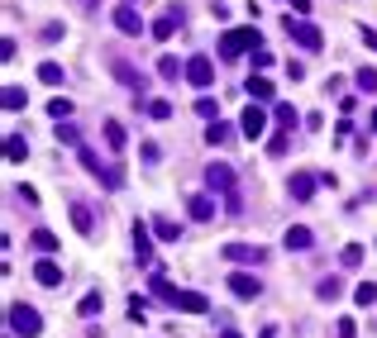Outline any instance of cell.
<instances>
[{"instance_id":"41","label":"cell","mask_w":377,"mask_h":338,"mask_svg":"<svg viewBox=\"0 0 377 338\" xmlns=\"http://www.w3.org/2000/svg\"><path fill=\"white\" fill-rule=\"evenodd\" d=\"M358 262H363V243H349L344 248V267H358Z\"/></svg>"},{"instance_id":"27","label":"cell","mask_w":377,"mask_h":338,"mask_svg":"<svg viewBox=\"0 0 377 338\" xmlns=\"http://www.w3.org/2000/svg\"><path fill=\"white\" fill-rule=\"evenodd\" d=\"M353 81H358V91H363V96H377V67H358Z\"/></svg>"},{"instance_id":"40","label":"cell","mask_w":377,"mask_h":338,"mask_svg":"<svg viewBox=\"0 0 377 338\" xmlns=\"http://www.w3.org/2000/svg\"><path fill=\"white\" fill-rule=\"evenodd\" d=\"M101 305H106V300H101V291H91V295L81 300V314H101Z\"/></svg>"},{"instance_id":"43","label":"cell","mask_w":377,"mask_h":338,"mask_svg":"<svg viewBox=\"0 0 377 338\" xmlns=\"http://www.w3.org/2000/svg\"><path fill=\"white\" fill-rule=\"evenodd\" d=\"M15 196H20L24 205H38V191H34V186H15Z\"/></svg>"},{"instance_id":"44","label":"cell","mask_w":377,"mask_h":338,"mask_svg":"<svg viewBox=\"0 0 377 338\" xmlns=\"http://www.w3.org/2000/svg\"><path fill=\"white\" fill-rule=\"evenodd\" d=\"M358 334V324H353V319H339V329H334V338H353Z\"/></svg>"},{"instance_id":"2","label":"cell","mask_w":377,"mask_h":338,"mask_svg":"<svg viewBox=\"0 0 377 338\" xmlns=\"http://www.w3.org/2000/svg\"><path fill=\"white\" fill-rule=\"evenodd\" d=\"M110 72H115V77H120L125 86H129V91H134V105L143 101V91H148V72H143V67H134V62H125L120 52H110Z\"/></svg>"},{"instance_id":"24","label":"cell","mask_w":377,"mask_h":338,"mask_svg":"<svg viewBox=\"0 0 377 338\" xmlns=\"http://www.w3.org/2000/svg\"><path fill=\"white\" fill-rule=\"evenodd\" d=\"M229 138H234V129H229V124H225V119H215V124H211V129H206V143H211V148H225V143H229Z\"/></svg>"},{"instance_id":"6","label":"cell","mask_w":377,"mask_h":338,"mask_svg":"<svg viewBox=\"0 0 377 338\" xmlns=\"http://www.w3.org/2000/svg\"><path fill=\"white\" fill-rule=\"evenodd\" d=\"M239 133L248 138V143L268 133V115H263V105H248V110H243V119H239Z\"/></svg>"},{"instance_id":"3","label":"cell","mask_w":377,"mask_h":338,"mask_svg":"<svg viewBox=\"0 0 377 338\" xmlns=\"http://www.w3.org/2000/svg\"><path fill=\"white\" fill-rule=\"evenodd\" d=\"M206 191H211V196H225V200H234V196H239V186H234V167H229V162H215V167H206Z\"/></svg>"},{"instance_id":"28","label":"cell","mask_w":377,"mask_h":338,"mask_svg":"<svg viewBox=\"0 0 377 338\" xmlns=\"http://www.w3.org/2000/svg\"><path fill=\"white\" fill-rule=\"evenodd\" d=\"M5 157H10V162H24V157H29V143L20 138V133H10V138H5Z\"/></svg>"},{"instance_id":"35","label":"cell","mask_w":377,"mask_h":338,"mask_svg":"<svg viewBox=\"0 0 377 338\" xmlns=\"http://www.w3.org/2000/svg\"><path fill=\"white\" fill-rule=\"evenodd\" d=\"M196 115H201V119H211V124H215V119H220V105L211 101V96H201V101H196Z\"/></svg>"},{"instance_id":"39","label":"cell","mask_w":377,"mask_h":338,"mask_svg":"<svg viewBox=\"0 0 377 338\" xmlns=\"http://www.w3.org/2000/svg\"><path fill=\"white\" fill-rule=\"evenodd\" d=\"M143 314H148V300H143V295H129V319H143Z\"/></svg>"},{"instance_id":"33","label":"cell","mask_w":377,"mask_h":338,"mask_svg":"<svg viewBox=\"0 0 377 338\" xmlns=\"http://www.w3.org/2000/svg\"><path fill=\"white\" fill-rule=\"evenodd\" d=\"M38 81H43V86H62V67H57V62H43V67H38Z\"/></svg>"},{"instance_id":"15","label":"cell","mask_w":377,"mask_h":338,"mask_svg":"<svg viewBox=\"0 0 377 338\" xmlns=\"http://www.w3.org/2000/svg\"><path fill=\"white\" fill-rule=\"evenodd\" d=\"M282 243H287L292 253H311V248H315V234H311L306 224H292V229H287V238H282Z\"/></svg>"},{"instance_id":"29","label":"cell","mask_w":377,"mask_h":338,"mask_svg":"<svg viewBox=\"0 0 377 338\" xmlns=\"http://www.w3.org/2000/svg\"><path fill=\"white\" fill-rule=\"evenodd\" d=\"M29 243H34V248H38L43 258H48V253H57V238L48 234V229H34V234H29Z\"/></svg>"},{"instance_id":"25","label":"cell","mask_w":377,"mask_h":338,"mask_svg":"<svg viewBox=\"0 0 377 338\" xmlns=\"http://www.w3.org/2000/svg\"><path fill=\"white\" fill-rule=\"evenodd\" d=\"M77 162H81V167H86V172H91V177H101V172H106V162L96 157V148H86V143H81V148H77Z\"/></svg>"},{"instance_id":"8","label":"cell","mask_w":377,"mask_h":338,"mask_svg":"<svg viewBox=\"0 0 377 338\" xmlns=\"http://www.w3.org/2000/svg\"><path fill=\"white\" fill-rule=\"evenodd\" d=\"M220 253H225V258H229V262H243V267H258V262L268 258V253H263L258 243H225Z\"/></svg>"},{"instance_id":"21","label":"cell","mask_w":377,"mask_h":338,"mask_svg":"<svg viewBox=\"0 0 377 338\" xmlns=\"http://www.w3.org/2000/svg\"><path fill=\"white\" fill-rule=\"evenodd\" d=\"M148 286H153V295H158L162 305H177V291H172V281H167V277H162L158 267H153V281H148Z\"/></svg>"},{"instance_id":"49","label":"cell","mask_w":377,"mask_h":338,"mask_svg":"<svg viewBox=\"0 0 377 338\" xmlns=\"http://www.w3.org/2000/svg\"><path fill=\"white\" fill-rule=\"evenodd\" d=\"M292 10H297V15H306V10H311V0H292Z\"/></svg>"},{"instance_id":"45","label":"cell","mask_w":377,"mask_h":338,"mask_svg":"<svg viewBox=\"0 0 377 338\" xmlns=\"http://www.w3.org/2000/svg\"><path fill=\"white\" fill-rule=\"evenodd\" d=\"M253 67H258V72H263V67H272V52L258 48V52H253Z\"/></svg>"},{"instance_id":"18","label":"cell","mask_w":377,"mask_h":338,"mask_svg":"<svg viewBox=\"0 0 377 338\" xmlns=\"http://www.w3.org/2000/svg\"><path fill=\"white\" fill-rule=\"evenodd\" d=\"M67 214H72L77 234H91V229H96V214H91V205H86V200H72V210H67Z\"/></svg>"},{"instance_id":"14","label":"cell","mask_w":377,"mask_h":338,"mask_svg":"<svg viewBox=\"0 0 377 338\" xmlns=\"http://www.w3.org/2000/svg\"><path fill=\"white\" fill-rule=\"evenodd\" d=\"M177 29H182V15H177V10H167V15H158V20H153V29H148V34H153L158 43H167Z\"/></svg>"},{"instance_id":"23","label":"cell","mask_w":377,"mask_h":338,"mask_svg":"<svg viewBox=\"0 0 377 338\" xmlns=\"http://www.w3.org/2000/svg\"><path fill=\"white\" fill-rule=\"evenodd\" d=\"M272 119H277L282 129H297V124H301V110H297V105H272Z\"/></svg>"},{"instance_id":"32","label":"cell","mask_w":377,"mask_h":338,"mask_svg":"<svg viewBox=\"0 0 377 338\" xmlns=\"http://www.w3.org/2000/svg\"><path fill=\"white\" fill-rule=\"evenodd\" d=\"M48 115H53L57 124H67V119H72V101H62V96H53V101H48Z\"/></svg>"},{"instance_id":"53","label":"cell","mask_w":377,"mask_h":338,"mask_svg":"<svg viewBox=\"0 0 377 338\" xmlns=\"http://www.w3.org/2000/svg\"><path fill=\"white\" fill-rule=\"evenodd\" d=\"M125 5H134V0H125Z\"/></svg>"},{"instance_id":"52","label":"cell","mask_w":377,"mask_h":338,"mask_svg":"<svg viewBox=\"0 0 377 338\" xmlns=\"http://www.w3.org/2000/svg\"><path fill=\"white\" fill-rule=\"evenodd\" d=\"M263 338H277V329H263Z\"/></svg>"},{"instance_id":"42","label":"cell","mask_w":377,"mask_h":338,"mask_svg":"<svg viewBox=\"0 0 377 338\" xmlns=\"http://www.w3.org/2000/svg\"><path fill=\"white\" fill-rule=\"evenodd\" d=\"M268 153H272V157L287 153V133H272V138H268Z\"/></svg>"},{"instance_id":"22","label":"cell","mask_w":377,"mask_h":338,"mask_svg":"<svg viewBox=\"0 0 377 338\" xmlns=\"http://www.w3.org/2000/svg\"><path fill=\"white\" fill-rule=\"evenodd\" d=\"M248 96H253V105H263V101H272L277 91H272V81L268 77H248V86H243Z\"/></svg>"},{"instance_id":"1","label":"cell","mask_w":377,"mask_h":338,"mask_svg":"<svg viewBox=\"0 0 377 338\" xmlns=\"http://www.w3.org/2000/svg\"><path fill=\"white\" fill-rule=\"evenodd\" d=\"M258 48H263L258 29H229V34H220V57H243V52H258Z\"/></svg>"},{"instance_id":"7","label":"cell","mask_w":377,"mask_h":338,"mask_svg":"<svg viewBox=\"0 0 377 338\" xmlns=\"http://www.w3.org/2000/svg\"><path fill=\"white\" fill-rule=\"evenodd\" d=\"M187 81H191V86H201V91H206V86L215 81V62H211L206 52H196V57L187 62Z\"/></svg>"},{"instance_id":"50","label":"cell","mask_w":377,"mask_h":338,"mask_svg":"<svg viewBox=\"0 0 377 338\" xmlns=\"http://www.w3.org/2000/svg\"><path fill=\"white\" fill-rule=\"evenodd\" d=\"M220 338H243V334H234V329H225V334H220Z\"/></svg>"},{"instance_id":"26","label":"cell","mask_w":377,"mask_h":338,"mask_svg":"<svg viewBox=\"0 0 377 338\" xmlns=\"http://www.w3.org/2000/svg\"><path fill=\"white\" fill-rule=\"evenodd\" d=\"M106 143L115 148V153H120V148L129 143V133H125V124H120V119H106Z\"/></svg>"},{"instance_id":"46","label":"cell","mask_w":377,"mask_h":338,"mask_svg":"<svg viewBox=\"0 0 377 338\" xmlns=\"http://www.w3.org/2000/svg\"><path fill=\"white\" fill-rule=\"evenodd\" d=\"M138 153H143V162H158V157H162V148H158V143H143Z\"/></svg>"},{"instance_id":"17","label":"cell","mask_w":377,"mask_h":338,"mask_svg":"<svg viewBox=\"0 0 377 338\" xmlns=\"http://www.w3.org/2000/svg\"><path fill=\"white\" fill-rule=\"evenodd\" d=\"M187 214L196 219V224H206V219H215V200H211V196H191V200H187Z\"/></svg>"},{"instance_id":"10","label":"cell","mask_w":377,"mask_h":338,"mask_svg":"<svg viewBox=\"0 0 377 338\" xmlns=\"http://www.w3.org/2000/svg\"><path fill=\"white\" fill-rule=\"evenodd\" d=\"M129 234H134V258H138V267H153V229L134 219V229H129Z\"/></svg>"},{"instance_id":"11","label":"cell","mask_w":377,"mask_h":338,"mask_svg":"<svg viewBox=\"0 0 377 338\" xmlns=\"http://www.w3.org/2000/svg\"><path fill=\"white\" fill-rule=\"evenodd\" d=\"M229 291H234L239 300H258V295H263V281H253V272H234V277H229Z\"/></svg>"},{"instance_id":"9","label":"cell","mask_w":377,"mask_h":338,"mask_svg":"<svg viewBox=\"0 0 377 338\" xmlns=\"http://www.w3.org/2000/svg\"><path fill=\"white\" fill-rule=\"evenodd\" d=\"M315 186H320V172H292V182H287V191H292V200H311L315 196Z\"/></svg>"},{"instance_id":"51","label":"cell","mask_w":377,"mask_h":338,"mask_svg":"<svg viewBox=\"0 0 377 338\" xmlns=\"http://www.w3.org/2000/svg\"><path fill=\"white\" fill-rule=\"evenodd\" d=\"M81 5H86V10H96V5H101V0H81Z\"/></svg>"},{"instance_id":"47","label":"cell","mask_w":377,"mask_h":338,"mask_svg":"<svg viewBox=\"0 0 377 338\" xmlns=\"http://www.w3.org/2000/svg\"><path fill=\"white\" fill-rule=\"evenodd\" d=\"M62 38V24H43V43H57Z\"/></svg>"},{"instance_id":"30","label":"cell","mask_w":377,"mask_h":338,"mask_svg":"<svg viewBox=\"0 0 377 338\" xmlns=\"http://www.w3.org/2000/svg\"><path fill=\"white\" fill-rule=\"evenodd\" d=\"M315 295H320V300H339V295H344V281H339V277H325L320 286H315Z\"/></svg>"},{"instance_id":"12","label":"cell","mask_w":377,"mask_h":338,"mask_svg":"<svg viewBox=\"0 0 377 338\" xmlns=\"http://www.w3.org/2000/svg\"><path fill=\"white\" fill-rule=\"evenodd\" d=\"M34 281H38V286H62V267H57L53 258H38L34 262Z\"/></svg>"},{"instance_id":"13","label":"cell","mask_w":377,"mask_h":338,"mask_svg":"<svg viewBox=\"0 0 377 338\" xmlns=\"http://www.w3.org/2000/svg\"><path fill=\"white\" fill-rule=\"evenodd\" d=\"M172 310H187V314H211V300L201 291H177V305Z\"/></svg>"},{"instance_id":"38","label":"cell","mask_w":377,"mask_h":338,"mask_svg":"<svg viewBox=\"0 0 377 338\" xmlns=\"http://www.w3.org/2000/svg\"><path fill=\"white\" fill-rule=\"evenodd\" d=\"M143 110H148L153 119H172V101H148Z\"/></svg>"},{"instance_id":"48","label":"cell","mask_w":377,"mask_h":338,"mask_svg":"<svg viewBox=\"0 0 377 338\" xmlns=\"http://www.w3.org/2000/svg\"><path fill=\"white\" fill-rule=\"evenodd\" d=\"M363 43H368V48L377 52V29H368V24H363Z\"/></svg>"},{"instance_id":"5","label":"cell","mask_w":377,"mask_h":338,"mask_svg":"<svg viewBox=\"0 0 377 338\" xmlns=\"http://www.w3.org/2000/svg\"><path fill=\"white\" fill-rule=\"evenodd\" d=\"M282 24H287V34H292V43H301L306 52H320V48H325V34H320L315 24H306V20H292V15H287Z\"/></svg>"},{"instance_id":"31","label":"cell","mask_w":377,"mask_h":338,"mask_svg":"<svg viewBox=\"0 0 377 338\" xmlns=\"http://www.w3.org/2000/svg\"><path fill=\"white\" fill-rule=\"evenodd\" d=\"M0 105H5V110H24V105H29V96L20 91V86H5V96H0Z\"/></svg>"},{"instance_id":"37","label":"cell","mask_w":377,"mask_h":338,"mask_svg":"<svg viewBox=\"0 0 377 338\" xmlns=\"http://www.w3.org/2000/svg\"><path fill=\"white\" fill-rule=\"evenodd\" d=\"M353 300H358V305H373L377 300V281H363V286L353 291Z\"/></svg>"},{"instance_id":"36","label":"cell","mask_w":377,"mask_h":338,"mask_svg":"<svg viewBox=\"0 0 377 338\" xmlns=\"http://www.w3.org/2000/svg\"><path fill=\"white\" fill-rule=\"evenodd\" d=\"M96 182H101V186H110V191H120V186H125V172H120V167H106V172H101Z\"/></svg>"},{"instance_id":"4","label":"cell","mask_w":377,"mask_h":338,"mask_svg":"<svg viewBox=\"0 0 377 338\" xmlns=\"http://www.w3.org/2000/svg\"><path fill=\"white\" fill-rule=\"evenodd\" d=\"M10 329H15L20 338H38L43 334V319H38L34 305H10Z\"/></svg>"},{"instance_id":"20","label":"cell","mask_w":377,"mask_h":338,"mask_svg":"<svg viewBox=\"0 0 377 338\" xmlns=\"http://www.w3.org/2000/svg\"><path fill=\"white\" fill-rule=\"evenodd\" d=\"M153 234H158L162 243H177V238H182V224L167 219V214H158V219H153Z\"/></svg>"},{"instance_id":"19","label":"cell","mask_w":377,"mask_h":338,"mask_svg":"<svg viewBox=\"0 0 377 338\" xmlns=\"http://www.w3.org/2000/svg\"><path fill=\"white\" fill-rule=\"evenodd\" d=\"M158 77L177 86V77H187V62H177L172 52H162V57H158Z\"/></svg>"},{"instance_id":"34","label":"cell","mask_w":377,"mask_h":338,"mask_svg":"<svg viewBox=\"0 0 377 338\" xmlns=\"http://www.w3.org/2000/svg\"><path fill=\"white\" fill-rule=\"evenodd\" d=\"M57 143H67V148H81V129H72V124H57Z\"/></svg>"},{"instance_id":"16","label":"cell","mask_w":377,"mask_h":338,"mask_svg":"<svg viewBox=\"0 0 377 338\" xmlns=\"http://www.w3.org/2000/svg\"><path fill=\"white\" fill-rule=\"evenodd\" d=\"M115 29H120V34H143V20H138L134 5H120V10H115Z\"/></svg>"}]
</instances>
